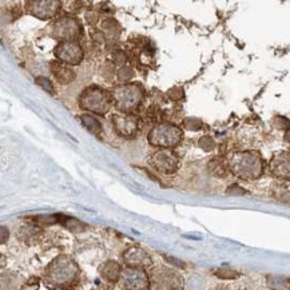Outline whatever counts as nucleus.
I'll list each match as a JSON object with an SVG mask.
<instances>
[{
  "instance_id": "nucleus-24",
  "label": "nucleus",
  "mask_w": 290,
  "mask_h": 290,
  "mask_svg": "<svg viewBox=\"0 0 290 290\" xmlns=\"http://www.w3.org/2000/svg\"><path fill=\"white\" fill-rule=\"evenodd\" d=\"M198 145L203 151H212L216 147V142L210 135H203V137L199 138Z\"/></svg>"
},
{
  "instance_id": "nucleus-2",
  "label": "nucleus",
  "mask_w": 290,
  "mask_h": 290,
  "mask_svg": "<svg viewBox=\"0 0 290 290\" xmlns=\"http://www.w3.org/2000/svg\"><path fill=\"white\" fill-rule=\"evenodd\" d=\"M111 96L116 108H119L122 112L129 114L141 104L143 91L141 86H138L135 83H127L114 88Z\"/></svg>"
},
{
  "instance_id": "nucleus-5",
  "label": "nucleus",
  "mask_w": 290,
  "mask_h": 290,
  "mask_svg": "<svg viewBox=\"0 0 290 290\" xmlns=\"http://www.w3.org/2000/svg\"><path fill=\"white\" fill-rule=\"evenodd\" d=\"M55 56L59 59V62L76 66L82 62L83 48L75 40L60 41V44L55 47Z\"/></svg>"
},
{
  "instance_id": "nucleus-16",
  "label": "nucleus",
  "mask_w": 290,
  "mask_h": 290,
  "mask_svg": "<svg viewBox=\"0 0 290 290\" xmlns=\"http://www.w3.org/2000/svg\"><path fill=\"white\" fill-rule=\"evenodd\" d=\"M209 171H210V174L217 177V178H226L229 174V171H230V166L226 161H225L224 158L217 157L213 158L212 161L209 162Z\"/></svg>"
},
{
  "instance_id": "nucleus-13",
  "label": "nucleus",
  "mask_w": 290,
  "mask_h": 290,
  "mask_svg": "<svg viewBox=\"0 0 290 290\" xmlns=\"http://www.w3.org/2000/svg\"><path fill=\"white\" fill-rule=\"evenodd\" d=\"M25 5H27V12L44 20V19H51L55 13L58 12L60 3L54 1V0H51V1L40 0V1H28V3H25Z\"/></svg>"
},
{
  "instance_id": "nucleus-26",
  "label": "nucleus",
  "mask_w": 290,
  "mask_h": 290,
  "mask_svg": "<svg viewBox=\"0 0 290 290\" xmlns=\"http://www.w3.org/2000/svg\"><path fill=\"white\" fill-rule=\"evenodd\" d=\"M36 83L43 88V90H46L48 94H52V95L55 94V88L54 86H52V83H51L50 79L44 78V76H39V78H36Z\"/></svg>"
},
{
  "instance_id": "nucleus-14",
  "label": "nucleus",
  "mask_w": 290,
  "mask_h": 290,
  "mask_svg": "<svg viewBox=\"0 0 290 290\" xmlns=\"http://www.w3.org/2000/svg\"><path fill=\"white\" fill-rule=\"evenodd\" d=\"M51 72L54 75V78L56 79V82H59L60 84H68L75 79V72L71 67L66 66L64 63L59 62V60H54L51 62Z\"/></svg>"
},
{
  "instance_id": "nucleus-12",
  "label": "nucleus",
  "mask_w": 290,
  "mask_h": 290,
  "mask_svg": "<svg viewBox=\"0 0 290 290\" xmlns=\"http://www.w3.org/2000/svg\"><path fill=\"white\" fill-rule=\"evenodd\" d=\"M270 173L278 179L290 181V153L280 151L272 158L269 165Z\"/></svg>"
},
{
  "instance_id": "nucleus-36",
  "label": "nucleus",
  "mask_w": 290,
  "mask_h": 290,
  "mask_svg": "<svg viewBox=\"0 0 290 290\" xmlns=\"http://www.w3.org/2000/svg\"><path fill=\"white\" fill-rule=\"evenodd\" d=\"M1 232H3V238H1V244H4V242H5V238H4V236H5V228H1Z\"/></svg>"
},
{
  "instance_id": "nucleus-4",
  "label": "nucleus",
  "mask_w": 290,
  "mask_h": 290,
  "mask_svg": "<svg viewBox=\"0 0 290 290\" xmlns=\"http://www.w3.org/2000/svg\"><path fill=\"white\" fill-rule=\"evenodd\" d=\"M112 102H114L112 96L108 95L107 91L96 86L87 88L79 99L80 107L83 110L94 112V114H106L111 108Z\"/></svg>"
},
{
  "instance_id": "nucleus-18",
  "label": "nucleus",
  "mask_w": 290,
  "mask_h": 290,
  "mask_svg": "<svg viewBox=\"0 0 290 290\" xmlns=\"http://www.w3.org/2000/svg\"><path fill=\"white\" fill-rule=\"evenodd\" d=\"M120 273H122V268L115 261H110L107 264H104L103 269H102V276L111 282L118 281V278L120 277Z\"/></svg>"
},
{
  "instance_id": "nucleus-32",
  "label": "nucleus",
  "mask_w": 290,
  "mask_h": 290,
  "mask_svg": "<svg viewBox=\"0 0 290 290\" xmlns=\"http://www.w3.org/2000/svg\"><path fill=\"white\" fill-rule=\"evenodd\" d=\"M91 37L92 40L96 41V43H103L106 35H104V32L102 29H95L94 32H91Z\"/></svg>"
},
{
  "instance_id": "nucleus-3",
  "label": "nucleus",
  "mask_w": 290,
  "mask_h": 290,
  "mask_svg": "<svg viewBox=\"0 0 290 290\" xmlns=\"http://www.w3.org/2000/svg\"><path fill=\"white\" fill-rule=\"evenodd\" d=\"M183 131L178 126L171 123H162L155 126L149 134L150 145L162 149H171L182 142Z\"/></svg>"
},
{
  "instance_id": "nucleus-11",
  "label": "nucleus",
  "mask_w": 290,
  "mask_h": 290,
  "mask_svg": "<svg viewBox=\"0 0 290 290\" xmlns=\"http://www.w3.org/2000/svg\"><path fill=\"white\" fill-rule=\"evenodd\" d=\"M123 286L126 290H147L149 280L139 268H129L123 273Z\"/></svg>"
},
{
  "instance_id": "nucleus-10",
  "label": "nucleus",
  "mask_w": 290,
  "mask_h": 290,
  "mask_svg": "<svg viewBox=\"0 0 290 290\" xmlns=\"http://www.w3.org/2000/svg\"><path fill=\"white\" fill-rule=\"evenodd\" d=\"M154 282L158 289L161 290H179L182 286V278L173 270L159 269L153 274Z\"/></svg>"
},
{
  "instance_id": "nucleus-34",
  "label": "nucleus",
  "mask_w": 290,
  "mask_h": 290,
  "mask_svg": "<svg viewBox=\"0 0 290 290\" xmlns=\"http://www.w3.org/2000/svg\"><path fill=\"white\" fill-rule=\"evenodd\" d=\"M166 260L169 262H171L173 265H175V266H179V268H185V264H183L182 261H179V260H175V258H171V257H166Z\"/></svg>"
},
{
  "instance_id": "nucleus-25",
  "label": "nucleus",
  "mask_w": 290,
  "mask_h": 290,
  "mask_svg": "<svg viewBox=\"0 0 290 290\" xmlns=\"http://www.w3.org/2000/svg\"><path fill=\"white\" fill-rule=\"evenodd\" d=\"M214 274H216L218 278H224V280H233V278H237L240 276L236 270L229 269V268H222V269L216 270Z\"/></svg>"
},
{
  "instance_id": "nucleus-29",
  "label": "nucleus",
  "mask_w": 290,
  "mask_h": 290,
  "mask_svg": "<svg viewBox=\"0 0 290 290\" xmlns=\"http://www.w3.org/2000/svg\"><path fill=\"white\" fill-rule=\"evenodd\" d=\"M102 70H104V72H102V75H103L104 79H110L114 76V74H115V64L112 62H107L104 63L103 67H102Z\"/></svg>"
},
{
  "instance_id": "nucleus-7",
  "label": "nucleus",
  "mask_w": 290,
  "mask_h": 290,
  "mask_svg": "<svg viewBox=\"0 0 290 290\" xmlns=\"http://www.w3.org/2000/svg\"><path fill=\"white\" fill-rule=\"evenodd\" d=\"M150 162L154 166V169H157L158 171H161L163 174H173V173L178 170V155L169 149L158 150L157 153L151 157Z\"/></svg>"
},
{
  "instance_id": "nucleus-30",
  "label": "nucleus",
  "mask_w": 290,
  "mask_h": 290,
  "mask_svg": "<svg viewBox=\"0 0 290 290\" xmlns=\"http://www.w3.org/2000/svg\"><path fill=\"white\" fill-rule=\"evenodd\" d=\"M126 60H127V58H126V55H124L123 51L116 50L115 52H114V55H112V63H114V64H120V66H122V64L126 63Z\"/></svg>"
},
{
  "instance_id": "nucleus-35",
  "label": "nucleus",
  "mask_w": 290,
  "mask_h": 290,
  "mask_svg": "<svg viewBox=\"0 0 290 290\" xmlns=\"http://www.w3.org/2000/svg\"><path fill=\"white\" fill-rule=\"evenodd\" d=\"M284 139H285V142H288V143H290V127L285 131V135H284Z\"/></svg>"
},
{
  "instance_id": "nucleus-21",
  "label": "nucleus",
  "mask_w": 290,
  "mask_h": 290,
  "mask_svg": "<svg viewBox=\"0 0 290 290\" xmlns=\"http://www.w3.org/2000/svg\"><path fill=\"white\" fill-rule=\"evenodd\" d=\"M274 197L280 202L290 205V189H288V187H277L274 190Z\"/></svg>"
},
{
  "instance_id": "nucleus-15",
  "label": "nucleus",
  "mask_w": 290,
  "mask_h": 290,
  "mask_svg": "<svg viewBox=\"0 0 290 290\" xmlns=\"http://www.w3.org/2000/svg\"><path fill=\"white\" fill-rule=\"evenodd\" d=\"M124 261L127 262L131 268H139L146 265L149 262V256L142 249L134 248L130 249L127 253L124 254Z\"/></svg>"
},
{
  "instance_id": "nucleus-22",
  "label": "nucleus",
  "mask_w": 290,
  "mask_h": 290,
  "mask_svg": "<svg viewBox=\"0 0 290 290\" xmlns=\"http://www.w3.org/2000/svg\"><path fill=\"white\" fill-rule=\"evenodd\" d=\"M288 284H289V281L286 280V278H282V277H273V276H270L269 278H268V285L270 286V288H273V289H285V288H288Z\"/></svg>"
},
{
  "instance_id": "nucleus-8",
  "label": "nucleus",
  "mask_w": 290,
  "mask_h": 290,
  "mask_svg": "<svg viewBox=\"0 0 290 290\" xmlns=\"http://www.w3.org/2000/svg\"><path fill=\"white\" fill-rule=\"evenodd\" d=\"M76 273V266L74 262L68 261L66 258H58L50 268L51 281L56 284H64L72 280Z\"/></svg>"
},
{
  "instance_id": "nucleus-28",
  "label": "nucleus",
  "mask_w": 290,
  "mask_h": 290,
  "mask_svg": "<svg viewBox=\"0 0 290 290\" xmlns=\"http://www.w3.org/2000/svg\"><path fill=\"white\" fill-rule=\"evenodd\" d=\"M273 124L274 127L278 130H288L290 127V120H288L286 118H284V116H274L273 119Z\"/></svg>"
},
{
  "instance_id": "nucleus-6",
  "label": "nucleus",
  "mask_w": 290,
  "mask_h": 290,
  "mask_svg": "<svg viewBox=\"0 0 290 290\" xmlns=\"http://www.w3.org/2000/svg\"><path fill=\"white\" fill-rule=\"evenodd\" d=\"M82 32V27L78 19L71 16H63L54 24V36L62 41L75 40Z\"/></svg>"
},
{
  "instance_id": "nucleus-31",
  "label": "nucleus",
  "mask_w": 290,
  "mask_h": 290,
  "mask_svg": "<svg viewBox=\"0 0 290 290\" xmlns=\"http://www.w3.org/2000/svg\"><path fill=\"white\" fill-rule=\"evenodd\" d=\"M86 20L88 21V24L95 25L96 23H98V20H99V15H98L95 11H88V12L86 13Z\"/></svg>"
},
{
  "instance_id": "nucleus-9",
  "label": "nucleus",
  "mask_w": 290,
  "mask_h": 290,
  "mask_svg": "<svg viewBox=\"0 0 290 290\" xmlns=\"http://www.w3.org/2000/svg\"><path fill=\"white\" fill-rule=\"evenodd\" d=\"M112 124H114V129L120 137L131 138L137 134L138 120L131 114L122 112V114L112 115Z\"/></svg>"
},
{
  "instance_id": "nucleus-33",
  "label": "nucleus",
  "mask_w": 290,
  "mask_h": 290,
  "mask_svg": "<svg viewBox=\"0 0 290 290\" xmlns=\"http://www.w3.org/2000/svg\"><path fill=\"white\" fill-rule=\"evenodd\" d=\"M226 193H228V194H232V195H244L246 191H245L242 187L238 186V185H232V186L229 187Z\"/></svg>"
},
{
  "instance_id": "nucleus-19",
  "label": "nucleus",
  "mask_w": 290,
  "mask_h": 290,
  "mask_svg": "<svg viewBox=\"0 0 290 290\" xmlns=\"http://www.w3.org/2000/svg\"><path fill=\"white\" fill-rule=\"evenodd\" d=\"M102 31L106 36L114 39V37H118L120 33V25L114 17H106L102 21Z\"/></svg>"
},
{
  "instance_id": "nucleus-1",
  "label": "nucleus",
  "mask_w": 290,
  "mask_h": 290,
  "mask_svg": "<svg viewBox=\"0 0 290 290\" xmlns=\"http://www.w3.org/2000/svg\"><path fill=\"white\" fill-rule=\"evenodd\" d=\"M229 166L233 174L245 181L261 178L265 171V161L256 151H240L233 154Z\"/></svg>"
},
{
  "instance_id": "nucleus-17",
  "label": "nucleus",
  "mask_w": 290,
  "mask_h": 290,
  "mask_svg": "<svg viewBox=\"0 0 290 290\" xmlns=\"http://www.w3.org/2000/svg\"><path fill=\"white\" fill-rule=\"evenodd\" d=\"M80 120H82L83 126H84L90 133L96 135V137L102 135V133H103L102 124H100V122L96 119L95 116L90 115V114H83V115L80 116Z\"/></svg>"
},
{
  "instance_id": "nucleus-20",
  "label": "nucleus",
  "mask_w": 290,
  "mask_h": 290,
  "mask_svg": "<svg viewBox=\"0 0 290 290\" xmlns=\"http://www.w3.org/2000/svg\"><path fill=\"white\" fill-rule=\"evenodd\" d=\"M134 75H135V72H134L133 68H130V67H120L119 70L116 71V78H118V80L119 82H129V80H131V79L134 78Z\"/></svg>"
},
{
  "instance_id": "nucleus-27",
  "label": "nucleus",
  "mask_w": 290,
  "mask_h": 290,
  "mask_svg": "<svg viewBox=\"0 0 290 290\" xmlns=\"http://www.w3.org/2000/svg\"><path fill=\"white\" fill-rule=\"evenodd\" d=\"M167 96L170 98L173 102H178L185 96V91H183L182 87H178V86H175V87L170 88L169 91H167Z\"/></svg>"
},
{
  "instance_id": "nucleus-23",
  "label": "nucleus",
  "mask_w": 290,
  "mask_h": 290,
  "mask_svg": "<svg viewBox=\"0 0 290 290\" xmlns=\"http://www.w3.org/2000/svg\"><path fill=\"white\" fill-rule=\"evenodd\" d=\"M183 127L190 131H199L202 129V120L198 118H186L183 120Z\"/></svg>"
}]
</instances>
